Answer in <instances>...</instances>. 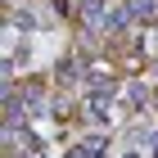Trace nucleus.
Returning <instances> with one entry per match:
<instances>
[{
	"label": "nucleus",
	"mask_w": 158,
	"mask_h": 158,
	"mask_svg": "<svg viewBox=\"0 0 158 158\" xmlns=\"http://www.w3.org/2000/svg\"><path fill=\"white\" fill-rule=\"evenodd\" d=\"M81 23L90 27V32H104V23H109V0H81Z\"/></svg>",
	"instance_id": "nucleus-1"
},
{
	"label": "nucleus",
	"mask_w": 158,
	"mask_h": 158,
	"mask_svg": "<svg viewBox=\"0 0 158 158\" xmlns=\"http://www.w3.org/2000/svg\"><path fill=\"white\" fill-rule=\"evenodd\" d=\"M158 14V5L154 0H127V18H140V23H149Z\"/></svg>",
	"instance_id": "nucleus-2"
},
{
	"label": "nucleus",
	"mask_w": 158,
	"mask_h": 158,
	"mask_svg": "<svg viewBox=\"0 0 158 158\" xmlns=\"http://www.w3.org/2000/svg\"><path fill=\"white\" fill-rule=\"evenodd\" d=\"M77 77H81V63H77V59H63L59 63V81H77Z\"/></svg>",
	"instance_id": "nucleus-3"
},
{
	"label": "nucleus",
	"mask_w": 158,
	"mask_h": 158,
	"mask_svg": "<svg viewBox=\"0 0 158 158\" xmlns=\"http://www.w3.org/2000/svg\"><path fill=\"white\" fill-rule=\"evenodd\" d=\"M154 104H158V99H154Z\"/></svg>",
	"instance_id": "nucleus-4"
}]
</instances>
